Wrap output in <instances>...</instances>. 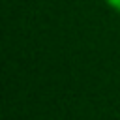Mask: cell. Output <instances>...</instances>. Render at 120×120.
Returning a JSON list of instances; mask_svg holds the SVG:
<instances>
[{
    "instance_id": "obj_1",
    "label": "cell",
    "mask_w": 120,
    "mask_h": 120,
    "mask_svg": "<svg viewBox=\"0 0 120 120\" xmlns=\"http://www.w3.org/2000/svg\"><path fill=\"white\" fill-rule=\"evenodd\" d=\"M107 2H109L114 9H118V11H120V0H107Z\"/></svg>"
}]
</instances>
